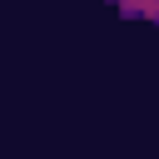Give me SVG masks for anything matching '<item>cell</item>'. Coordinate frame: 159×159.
<instances>
[{"mask_svg": "<svg viewBox=\"0 0 159 159\" xmlns=\"http://www.w3.org/2000/svg\"><path fill=\"white\" fill-rule=\"evenodd\" d=\"M124 20H159V0H109Z\"/></svg>", "mask_w": 159, "mask_h": 159, "instance_id": "6da1fadb", "label": "cell"}]
</instances>
